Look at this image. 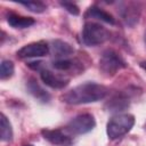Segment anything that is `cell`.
Segmentation results:
<instances>
[{
	"label": "cell",
	"instance_id": "6da1fadb",
	"mask_svg": "<svg viewBox=\"0 0 146 146\" xmlns=\"http://www.w3.org/2000/svg\"><path fill=\"white\" fill-rule=\"evenodd\" d=\"M108 89L99 83L86 82L62 95V100L71 105H81L98 102L106 97Z\"/></svg>",
	"mask_w": 146,
	"mask_h": 146
},
{
	"label": "cell",
	"instance_id": "7a4b0ae2",
	"mask_svg": "<svg viewBox=\"0 0 146 146\" xmlns=\"http://www.w3.org/2000/svg\"><path fill=\"white\" fill-rule=\"evenodd\" d=\"M135 124V116L131 114H116L106 125V133L110 139H117L128 133Z\"/></svg>",
	"mask_w": 146,
	"mask_h": 146
},
{
	"label": "cell",
	"instance_id": "3957f363",
	"mask_svg": "<svg viewBox=\"0 0 146 146\" xmlns=\"http://www.w3.org/2000/svg\"><path fill=\"white\" fill-rule=\"evenodd\" d=\"M82 42L86 46L94 47L104 43L110 39V32L100 24L87 22L82 29Z\"/></svg>",
	"mask_w": 146,
	"mask_h": 146
},
{
	"label": "cell",
	"instance_id": "277c9868",
	"mask_svg": "<svg viewBox=\"0 0 146 146\" xmlns=\"http://www.w3.org/2000/svg\"><path fill=\"white\" fill-rule=\"evenodd\" d=\"M125 66L127 63L124 62V59L112 49L105 50L99 59V68L106 76L115 75L120 70L124 68Z\"/></svg>",
	"mask_w": 146,
	"mask_h": 146
},
{
	"label": "cell",
	"instance_id": "5b68a950",
	"mask_svg": "<svg viewBox=\"0 0 146 146\" xmlns=\"http://www.w3.org/2000/svg\"><path fill=\"white\" fill-rule=\"evenodd\" d=\"M95 125L96 121L91 114H80L67 123L66 130L73 135H83L91 131Z\"/></svg>",
	"mask_w": 146,
	"mask_h": 146
},
{
	"label": "cell",
	"instance_id": "8992f818",
	"mask_svg": "<svg viewBox=\"0 0 146 146\" xmlns=\"http://www.w3.org/2000/svg\"><path fill=\"white\" fill-rule=\"evenodd\" d=\"M49 51L50 48L44 41H38L22 47L17 51V56L19 58H35V57H43L48 55Z\"/></svg>",
	"mask_w": 146,
	"mask_h": 146
},
{
	"label": "cell",
	"instance_id": "52a82bcc",
	"mask_svg": "<svg viewBox=\"0 0 146 146\" xmlns=\"http://www.w3.org/2000/svg\"><path fill=\"white\" fill-rule=\"evenodd\" d=\"M40 76L44 84L54 89H63L70 82V79L67 76L60 75L58 73H54L52 71L47 70V68H42L40 71Z\"/></svg>",
	"mask_w": 146,
	"mask_h": 146
},
{
	"label": "cell",
	"instance_id": "ba28073f",
	"mask_svg": "<svg viewBox=\"0 0 146 146\" xmlns=\"http://www.w3.org/2000/svg\"><path fill=\"white\" fill-rule=\"evenodd\" d=\"M41 135L46 140L57 146H71L73 139L60 129H43Z\"/></svg>",
	"mask_w": 146,
	"mask_h": 146
},
{
	"label": "cell",
	"instance_id": "9c48e42d",
	"mask_svg": "<svg viewBox=\"0 0 146 146\" xmlns=\"http://www.w3.org/2000/svg\"><path fill=\"white\" fill-rule=\"evenodd\" d=\"M49 48H50V51H51L52 56L55 57V59H65L74 52L73 47L70 43L62 41V40L52 41L51 46H49Z\"/></svg>",
	"mask_w": 146,
	"mask_h": 146
},
{
	"label": "cell",
	"instance_id": "30bf717a",
	"mask_svg": "<svg viewBox=\"0 0 146 146\" xmlns=\"http://www.w3.org/2000/svg\"><path fill=\"white\" fill-rule=\"evenodd\" d=\"M26 89L27 91L39 102L41 103H48L50 100V95L48 91H46L36 81L34 78H30L26 82Z\"/></svg>",
	"mask_w": 146,
	"mask_h": 146
},
{
	"label": "cell",
	"instance_id": "8fae6325",
	"mask_svg": "<svg viewBox=\"0 0 146 146\" xmlns=\"http://www.w3.org/2000/svg\"><path fill=\"white\" fill-rule=\"evenodd\" d=\"M84 17H87V18H96V19H99V21L108 23V24H115L114 17L110 13L105 11L104 9H102V8L97 7V6L89 7L88 10L84 14Z\"/></svg>",
	"mask_w": 146,
	"mask_h": 146
},
{
	"label": "cell",
	"instance_id": "7c38bea8",
	"mask_svg": "<svg viewBox=\"0 0 146 146\" xmlns=\"http://www.w3.org/2000/svg\"><path fill=\"white\" fill-rule=\"evenodd\" d=\"M7 22L14 29H26V27H30L31 25H33L35 23V21L31 17L21 16V15L13 14V13L8 15Z\"/></svg>",
	"mask_w": 146,
	"mask_h": 146
},
{
	"label": "cell",
	"instance_id": "4fadbf2b",
	"mask_svg": "<svg viewBox=\"0 0 146 146\" xmlns=\"http://www.w3.org/2000/svg\"><path fill=\"white\" fill-rule=\"evenodd\" d=\"M139 13V9H137L135 5H128V7L122 10V18L127 25L133 26L138 22Z\"/></svg>",
	"mask_w": 146,
	"mask_h": 146
},
{
	"label": "cell",
	"instance_id": "5bb4252c",
	"mask_svg": "<svg viewBox=\"0 0 146 146\" xmlns=\"http://www.w3.org/2000/svg\"><path fill=\"white\" fill-rule=\"evenodd\" d=\"M0 136L2 141H10L13 139V128L5 114L0 116Z\"/></svg>",
	"mask_w": 146,
	"mask_h": 146
},
{
	"label": "cell",
	"instance_id": "9a60e30c",
	"mask_svg": "<svg viewBox=\"0 0 146 146\" xmlns=\"http://www.w3.org/2000/svg\"><path fill=\"white\" fill-rule=\"evenodd\" d=\"M129 106V97L127 95H116L108 103L111 111H122Z\"/></svg>",
	"mask_w": 146,
	"mask_h": 146
},
{
	"label": "cell",
	"instance_id": "2e32d148",
	"mask_svg": "<svg viewBox=\"0 0 146 146\" xmlns=\"http://www.w3.org/2000/svg\"><path fill=\"white\" fill-rule=\"evenodd\" d=\"M14 71H15V67L11 60H8V59L2 60L0 65V79L6 80V79L11 78L14 74Z\"/></svg>",
	"mask_w": 146,
	"mask_h": 146
},
{
	"label": "cell",
	"instance_id": "e0dca14e",
	"mask_svg": "<svg viewBox=\"0 0 146 146\" xmlns=\"http://www.w3.org/2000/svg\"><path fill=\"white\" fill-rule=\"evenodd\" d=\"M19 5L26 7L32 13H43L47 9V6L41 1H27V2H19Z\"/></svg>",
	"mask_w": 146,
	"mask_h": 146
},
{
	"label": "cell",
	"instance_id": "ac0fdd59",
	"mask_svg": "<svg viewBox=\"0 0 146 146\" xmlns=\"http://www.w3.org/2000/svg\"><path fill=\"white\" fill-rule=\"evenodd\" d=\"M74 63L73 60L68 59V58H65V59H55L52 62V67L55 70H58V71H70L72 67H73Z\"/></svg>",
	"mask_w": 146,
	"mask_h": 146
},
{
	"label": "cell",
	"instance_id": "d6986e66",
	"mask_svg": "<svg viewBox=\"0 0 146 146\" xmlns=\"http://www.w3.org/2000/svg\"><path fill=\"white\" fill-rule=\"evenodd\" d=\"M60 6L64 8V9H66L70 14H72V15H79V13H80V10H79V7L75 5V3H73V2H60Z\"/></svg>",
	"mask_w": 146,
	"mask_h": 146
},
{
	"label": "cell",
	"instance_id": "ffe728a7",
	"mask_svg": "<svg viewBox=\"0 0 146 146\" xmlns=\"http://www.w3.org/2000/svg\"><path fill=\"white\" fill-rule=\"evenodd\" d=\"M140 67L144 70V71H146V60L145 62H141L140 63Z\"/></svg>",
	"mask_w": 146,
	"mask_h": 146
},
{
	"label": "cell",
	"instance_id": "44dd1931",
	"mask_svg": "<svg viewBox=\"0 0 146 146\" xmlns=\"http://www.w3.org/2000/svg\"><path fill=\"white\" fill-rule=\"evenodd\" d=\"M24 146H33V145H30V144H27V145H24Z\"/></svg>",
	"mask_w": 146,
	"mask_h": 146
},
{
	"label": "cell",
	"instance_id": "7402d4cb",
	"mask_svg": "<svg viewBox=\"0 0 146 146\" xmlns=\"http://www.w3.org/2000/svg\"><path fill=\"white\" fill-rule=\"evenodd\" d=\"M145 42H146V33H145Z\"/></svg>",
	"mask_w": 146,
	"mask_h": 146
},
{
	"label": "cell",
	"instance_id": "603a6c76",
	"mask_svg": "<svg viewBox=\"0 0 146 146\" xmlns=\"http://www.w3.org/2000/svg\"><path fill=\"white\" fill-rule=\"evenodd\" d=\"M145 129H146V124H145Z\"/></svg>",
	"mask_w": 146,
	"mask_h": 146
}]
</instances>
